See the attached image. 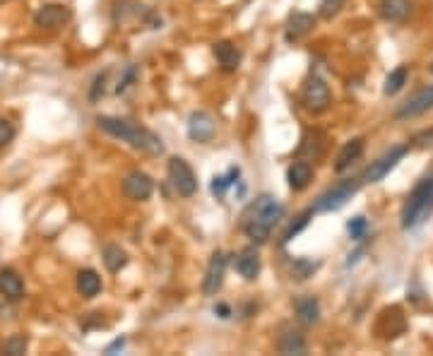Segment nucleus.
Instances as JSON below:
<instances>
[{
    "label": "nucleus",
    "mask_w": 433,
    "mask_h": 356,
    "mask_svg": "<svg viewBox=\"0 0 433 356\" xmlns=\"http://www.w3.org/2000/svg\"><path fill=\"white\" fill-rule=\"evenodd\" d=\"M284 217V205L275 195H258L244 212V234L246 239H251L253 244H265L270 239L272 229L279 224V219Z\"/></svg>",
    "instance_id": "nucleus-1"
},
{
    "label": "nucleus",
    "mask_w": 433,
    "mask_h": 356,
    "mask_svg": "<svg viewBox=\"0 0 433 356\" xmlns=\"http://www.w3.org/2000/svg\"><path fill=\"white\" fill-rule=\"evenodd\" d=\"M97 125H99V130L106 132V135L128 142L132 150H140V152H145V155H150V157L164 155L162 137H159L157 132L147 130L145 125H137V123H132V120L116 118V116H99Z\"/></svg>",
    "instance_id": "nucleus-2"
},
{
    "label": "nucleus",
    "mask_w": 433,
    "mask_h": 356,
    "mask_svg": "<svg viewBox=\"0 0 433 356\" xmlns=\"http://www.w3.org/2000/svg\"><path fill=\"white\" fill-rule=\"evenodd\" d=\"M431 212H433V174L422 178V181L414 186L412 193L407 195L402 214H400V224H402L405 231H409V229H417L419 224H424Z\"/></svg>",
    "instance_id": "nucleus-3"
},
{
    "label": "nucleus",
    "mask_w": 433,
    "mask_h": 356,
    "mask_svg": "<svg viewBox=\"0 0 433 356\" xmlns=\"http://www.w3.org/2000/svg\"><path fill=\"white\" fill-rule=\"evenodd\" d=\"M361 183H364L361 178H345V181L335 183L333 188L325 190L320 198L315 200L313 212H337V209H342L356 195Z\"/></svg>",
    "instance_id": "nucleus-4"
},
{
    "label": "nucleus",
    "mask_w": 433,
    "mask_h": 356,
    "mask_svg": "<svg viewBox=\"0 0 433 356\" xmlns=\"http://www.w3.org/2000/svg\"><path fill=\"white\" fill-rule=\"evenodd\" d=\"M167 171H169L171 186L176 188L178 195H183V198H190V195H195V190H197V176H195L193 167H190L186 159H183V157H171Z\"/></svg>",
    "instance_id": "nucleus-5"
},
{
    "label": "nucleus",
    "mask_w": 433,
    "mask_h": 356,
    "mask_svg": "<svg viewBox=\"0 0 433 356\" xmlns=\"http://www.w3.org/2000/svg\"><path fill=\"white\" fill-rule=\"evenodd\" d=\"M301 101L311 113H323L330 104H333V94H330V87L325 85V80L311 75L303 85Z\"/></svg>",
    "instance_id": "nucleus-6"
},
{
    "label": "nucleus",
    "mask_w": 433,
    "mask_h": 356,
    "mask_svg": "<svg viewBox=\"0 0 433 356\" xmlns=\"http://www.w3.org/2000/svg\"><path fill=\"white\" fill-rule=\"evenodd\" d=\"M407 152H409V145H400V147H392L390 152H385V155L380 157V159L371 162V167L364 171L361 181H364V183H378V181H383V178L390 174V171L407 157Z\"/></svg>",
    "instance_id": "nucleus-7"
},
{
    "label": "nucleus",
    "mask_w": 433,
    "mask_h": 356,
    "mask_svg": "<svg viewBox=\"0 0 433 356\" xmlns=\"http://www.w3.org/2000/svg\"><path fill=\"white\" fill-rule=\"evenodd\" d=\"M226 265H229L226 253L214 251L212 258H209V263H207L205 279H202V294L214 296L216 291L221 289V284H224V275H226Z\"/></svg>",
    "instance_id": "nucleus-8"
},
{
    "label": "nucleus",
    "mask_w": 433,
    "mask_h": 356,
    "mask_svg": "<svg viewBox=\"0 0 433 356\" xmlns=\"http://www.w3.org/2000/svg\"><path fill=\"white\" fill-rule=\"evenodd\" d=\"M70 20H73V10L61 3L41 5V8L34 12V24L41 29H58L63 24H68Z\"/></svg>",
    "instance_id": "nucleus-9"
},
{
    "label": "nucleus",
    "mask_w": 433,
    "mask_h": 356,
    "mask_svg": "<svg viewBox=\"0 0 433 356\" xmlns=\"http://www.w3.org/2000/svg\"><path fill=\"white\" fill-rule=\"evenodd\" d=\"M433 109V85L419 89L417 94H412L409 99L405 101L402 106L397 109V113H395V118L397 120H407V118H417L422 116V113L431 111Z\"/></svg>",
    "instance_id": "nucleus-10"
},
{
    "label": "nucleus",
    "mask_w": 433,
    "mask_h": 356,
    "mask_svg": "<svg viewBox=\"0 0 433 356\" xmlns=\"http://www.w3.org/2000/svg\"><path fill=\"white\" fill-rule=\"evenodd\" d=\"M152 190H155V181H152L145 171H130V174L123 178V195L135 202L147 200Z\"/></svg>",
    "instance_id": "nucleus-11"
},
{
    "label": "nucleus",
    "mask_w": 433,
    "mask_h": 356,
    "mask_svg": "<svg viewBox=\"0 0 433 356\" xmlns=\"http://www.w3.org/2000/svg\"><path fill=\"white\" fill-rule=\"evenodd\" d=\"M188 137L195 142H209L214 137V118L207 111H195L188 118Z\"/></svg>",
    "instance_id": "nucleus-12"
},
{
    "label": "nucleus",
    "mask_w": 433,
    "mask_h": 356,
    "mask_svg": "<svg viewBox=\"0 0 433 356\" xmlns=\"http://www.w3.org/2000/svg\"><path fill=\"white\" fill-rule=\"evenodd\" d=\"M315 27V17L311 12H294L286 22V31H284V39L289 43L301 41L306 34H311Z\"/></svg>",
    "instance_id": "nucleus-13"
},
{
    "label": "nucleus",
    "mask_w": 433,
    "mask_h": 356,
    "mask_svg": "<svg viewBox=\"0 0 433 356\" xmlns=\"http://www.w3.org/2000/svg\"><path fill=\"white\" fill-rule=\"evenodd\" d=\"M214 58L219 63V68L224 70V73H236L239 66H241V51L236 43L231 41H216L214 46Z\"/></svg>",
    "instance_id": "nucleus-14"
},
{
    "label": "nucleus",
    "mask_w": 433,
    "mask_h": 356,
    "mask_svg": "<svg viewBox=\"0 0 433 356\" xmlns=\"http://www.w3.org/2000/svg\"><path fill=\"white\" fill-rule=\"evenodd\" d=\"M294 313H296V320L301 325H315L320 320V303H318L315 296L311 294H303V296H296L294 298Z\"/></svg>",
    "instance_id": "nucleus-15"
},
{
    "label": "nucleus",
    "mask_w": 433,
    "mask_h": 356,
    "mask_svg": "<svg viewBox=\"0 0 433 356\" xmlns=\"http://www.w3.org/2000/svg\"><path fill=\"white\" fill-rule=\"evenodd\" d=\"M364 147H366V140L364 137H354L349 140V142L342 145L340 155H337V162H335V171L337 174H342V171H347L352 164L364 155Z\"/></svg>",
    "instance_id": "nucleus-16"
},
{
    "label": "nucleus",
    "mask_w": 433,
    "mask_h": 356,
    "mask_svg": "<svg viewBox=\"0 0 433 356\" xmlns=\"http://www.w3.org/2000/svg\"><path fill=\"white\" fill-rule=\"evenodd\" d=\"M277 349L279 354H306V337L298 333V330H294L291 325H284L282 328V335H279L277 340Z\"/></svg>",
    "instance_id": "nucleus-17"
},
{
    "label": "nucleus",
    "mask_w": 433,
    "mask_h": 356,
    "mask_svg": "<svg viewBox=\"0 0 433 356\" xmlns=\"http://www.w3.org/2000/svg\"><path fill=\"white\" fill-rule=\"evenodd\" d=\"M0 294L10 298V301H17V298L24 296V282L12 267H3L0 270Z\"/></svg>",
    "instance_id": "nucleus-18"
},
{
    "label": "nucleus",
    "mask_w": 433,
    "mask_h": 356,
    "mask_svg": "<svg viewBox=\"0 0 433 356\" xmlns=\"http://www.w3.org/2000/svg\"><path fill=\"white\" fill-rule=\"evenodd\" d=\"M378 12L387 22H405L412 15V0H380Z\"/></svg>",
    "instance_id": "nucleus-19"
},
{
    "label": "nucleus",
    "mask_w": 433,
    "mask_h": 356,
    "mask_svg": "<svg viewBox=\"0 0 433 356\" xmlns=\"http://www.w3.org/2000/svg\"><path fill=\"white\" fill-rule=\"evenodd\" d=\"M234 267H236V272L241 277L248 279V282H253V279L260 275V256H258L256 248H246V251H241Z\"/></svg>",
    "instance_id": "nucleus-20"
},
{
    "label": "nucleus",
    "mask_w": 433,
    "mask_h": 356,
    "mask_svg": "<svg viewBox=\"0 0 433 356\" xmlns=\"http://www.w3.org/2000/svg\"><path fill=\"white\" fill-rule=\"evenodd\" d=\"M311 178H313V167H311V162H306V159H298V162L291 164L289 171H286V181H289V188L296 190V193L308 186Z\"/></svg>",
    "instance_id": "nucleus-21"
},
{
    "label": "nucleus",
    "mask_w": 433,
    "mask_h": 356,
    "mask_svg": "<svg viewBox=\"0 0 433 356\" xmlns=\"http://www.w3.org/2000/svg\"><path fill=\"white\" fill-rule=\"evenodd\" d=\"M78 291L82 298H94L101 291V277L94 270H89V267L80 270L78 272Z\"/></svg>",
    "instance_id": "nucleus-22"
},
{
    "label": "nucleus",
    "mask_w": 433,
    "mask_h": 356,
    "mask_svg": "<svg viewBox=\"0 0 433 356\" xmlns=\"http://www.w3.org/2000/svg\"><path fill=\"white\" fill-rule=\"evenodd\" d=\"M101 258H104L106 270L113 272V275H116V272H120L125 265H128V253H125L120 246H106L104 253H101Z\"/></svg>",
    "instance_id": "nucleus-23"
},
{
    "label": "nucleus",
    "mask_w": 433,
    "mask_h": 356,
    "mask_svg": "<svg viewBox=\"0 0 433 356\" xmlns=\"http://www.w3.org/2000/svg\"><path fill=\"white\" fill-rule=\"evenodd\" d=\"M407 80H409V66H397V68H395L392 73L385 78L383 92L387 94V97H392V94H397L400 89L407 85Z\"/></svg>",
    "instance_id": "nucleus-24"
},
{
    "label": "nucleus",
    "mask_w": 433,
    "mask_h": 356,
    "mask_svg": "<svg viewBox=\"0 0 433 356\" xmlns=\"http://www.w3.org/2000/svg\"><path fill=\"white\" fill-rule=\"evenodd\" d=\"M311 217H313V209H306L303 214H298V217H296V221H291V224H289V229H286V231H284V236H282V241H284V244H289L291 239H296L298 234H301L303 229L308 226Z\"/></svg>",
    "instance_id": "nucleus-25"
},
{
    "label": "nucleus",
    "mask_w": 433,
    "mask_h": 356,
    "mask_svg": "<svg viewBox=\"0 0 433 356\" xmlns=\"http://www.w3.org/2000/svg\"><path fill=\"white\" fill-rule=\"evenodd\" d=\"M315 270H318V263H311V260H306V258H298L291 263V277L298 279V282H301V279H308Z\"/></svg>",
    "instance_id": "nucleus-26"
},
{
    "label": "nucleus",
    "mask_w": 433,
    "mask_h": 356,
    "mask_svg": "<svg viewBox=\"0 0 433 356\" xmlns=\"http://www.w3.org/2000/svg\"><path fill=\"white\" fill-rule=\"evenodd\" d=\"M239 174H241V171H239L236 167H231V169H229L226 176H214V178H212V193H214V195H224V190L231 186L234 181H236Z\"/></svg>",
    "instance_id": "nucleus-27"
},
{
    "label": "nucleus",
    "mask_w": 433,
    "mask_h": 356,
    "mask_svg": "<svg viewBox=\"0 0 433 356\" xmlns=\"http://www.w3.org/2000/svg\"><path fill=\"white\" fill-rule=\"evenodd\" d=\"M27 352V337L24 335H12L10 340H5L3 345V354H10V356H22Z\"/></svg>",
    "instance_id": "nucleus-28"
},
{
    "label": "nucleus",
    "mask_w": 433,
    "mask_h": 356,
    "mask_svg": "<svg viewBox=\"0 0 433 356\" xmlns=\"http://www.w3.org/2000/svg\"><path fill=\"white\" fill-rule=\"evenodd\" d=\"M347 0H320V10H318V15L323 17V20H333V17L345 8Z\"/></svg>",
    "instance_id": "nucleus-29"
},
{
    "label": "nucleus",
    "mask_w": 433,
    "mask_h": 356,
    "mask_svg": "<svg viewBox=\"0 0 433 356\" xmlns=\"http://www.w3.org/2000/svg\"><path fill=\"white\" fill-rule=\"evenodd\" d=\"M15 135H17L15 125H12L8 118H0V150L8 147L12 140H15Z\"/></svg>",
    "instance_id": "nucleus-30"
},
{
    "label": "nucleus",
    "mask_w": 433,
    "mask_h": 356,
    "mask_svg": "<svg viewBox=\"0 0 433 356\" xmlns=\"http://www.w3.org/2000/svg\"><path fill=\"white\" fill-rule=\"evenodd\" d=\"M347 229H349V234H352V239H354V241H361V239L366 236L368 221H366L364 217H354V219L347 224Z\"/></svg>",
    "instance_id": "nucleus-31"
},
{
    "label": "nucleus",
    "mask_w": 433,
    "mask_h": 356,
    "mask_svg": "<svg viewBox=\"0 0 433 356\" xmlns=\"http://www.w3.org/2000/svg\"><path fill=\"white\" fill-rule=\"evenodd\" d=\"M135 78H137V68L135 66H128L125 68V73H123V78L118 80V87H116V94H123L125 89H128L132 82H135Z\"/></svg>",
    "instance_id": "nucleus-32"
},
{
    "label": "nucleus",
    "mask_w": 433,
    "mask_h": 356,
    "mask_svg": "<svg viewBox=\"0 0 433 356\" xmlns=\"http://www.w3.org/2000/svg\"><path fill=\"white\" fill-rule=\"evenodd\" d=\"M412 145H414V147H431V145H433V128L419 132V135H414Z\"/></svg>",
    "instance_id": "nucleus-33"
},
{
    "label": "nucleus",
    "mask_w": 433,
    "mask_h": 356,
    "mask_svg": "<svg viewBox=\"0 0 433 356\" xmlns=\"http://www.w3.org/2000/svg\"><path fill=\"white\" fill-rule=\"evenodd\" d=\"M214 313H219V318H229L231 315V308H229L226 303H219V306H214Z\"/></svg>",
    "instance_id": "nucleus-34"
},
{
    "label": "nucleus",
    "mask_w": 433,
    "mask_h": 356,
    "mask_svg": "<svg viewBox=\"0 0 433 356\" xmlns=\"http://www.w3.org/2000/svg\"><path fill=\"white\" fill-rule=\"evenodd\" d=\"M123 345H125V340H116L111 347H106V354H113L116 349H123Z\"/></svg>",
    "instance_id": "nucleus-35"
},
{
    "label": "nucleus",
    "mask_w": 433,
    "mask_h": 356,
    "mask_svg": "<svg viewBox=\"0 0 433 356\" xmlns=\"http://www.w3.org/2000/svg\"><path fill=\"white\" fill-rule=\"evenodd\" d=\"M429 70H431V75H433V63H431V66H429Z\"/></svg>",
    "instance_id": "nucleus-36"
},
{
    "label": "nucleus",
    "mask_w": 433,
    "mask_h": 356,
    "mask_svg": "<svg viewBox=\"0 0 433 356\" xmlns=\"http://www.w3.org/2000/svg\"><path fill=\"white\" fill-rule=\"evenodd\" d=\"M0 3H5V0H0Z\"/></svg>",
    "instance_id": "nucleus-37"
}]
</instances>
